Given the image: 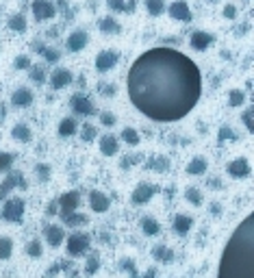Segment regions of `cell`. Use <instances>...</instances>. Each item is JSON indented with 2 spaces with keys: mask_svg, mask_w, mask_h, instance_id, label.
I'll return each instance as SVG.
<instances>
[{
  "mask_svg": "<svg viewBox=\"0 0 254 278\" xmlns=\"http://www.w3.org/2000/svg\"><path fill=\"white\" fill-rule=\"evenodd\" d=\"M128 98L154 122H176L198 105L202 76L198 65L169 46L150 48L128 70Z\"/></svg>",
  "mask_w": 254,
  "mask_h": 278,
  "instance_id": "obj_1",
  "label": "cell"
},
{
  "mask_svg": "<svg viewBox=\"0 0 254 278\" xmlns=\"http://www.w3.org/2000/svg\"><path fill=\"white\" fill-rule=\"evenodd\" d=\"M219 278H254V215H248L230 235L219 259Z\"/></svg>",
  "mask_w": 254,
  "mask_h": 278,
  "instance_id": "obj_2",
  "label": "cell"
},
{
  "mask_svg": "<svg viewBox=\"0 0 254 278\" xmlns=\"http://www.w3.org/2000/svg\"><path fill=\"white\" fill-rule=\"evenodd\" d=\"M24 200L20 198V196H7V198L2 200V209H0V217H2L4 222H20L22 217H24Z\"/></svg>",
  "mask_w": 254,
  "mask_h": 278,
  "instance_id": "obj_3",
  "label": "cell"
},
{
  "mask_svg": "<svg viewBox=\"0 0 254 278\" xmlns=\"http://www.w3.org/2000/svg\"><path fill=\"white\" fill-rule=\"evenodd\" d=\"M65 248H68L70 257H83V254L89 252L91 237L87 235V233H72V235L65 239Z\"/></svg>",
  "mask_w": 254,
  "mask_h": 278,
  "instance_id": "obj_4",
  "label": "cell"
},
{
  "mask_svg": "<svg viewBox=\"0 0 254 278\" xmlns=\"http://www.w3.org/2000/svg\"><path fill=\"white\" fill-rule=\"evenodd\" d=\"M15 187H20V189H24L26 187V181H24V174L18 172V170H11L7 176H4V181L0 183V202H2L7 196L13 192Z\"/></svg>",
  "mask_w": 254,
  "mask_h": 278,
  "instance_id": "obj_5",
  "label": "cell"
},
{
  "mask_svg": "<svg viewBox=\"0 0 254 278\" xmlns=\"http://www.w3.org/2000/svg\"><path fill=\"white\" fill-rule=\"evenodd\" d=\"M226 172H228V176L235 178V181H246L252 174V167H250V161H248L246 157H237L235 161H230L228 165H226Z\"/></svg>",
  "mask_w": 254,
  "mask_h": 278,
  "instance_id": "obj_6",
  "label": "cell"
},
{
  "mask_svg": "<svg viewBox=\"0 0 254 278\" xmlns=\"http://www.w3.org/2000/svg\"><path fill=\"white\" fill-rule=\"evenodd\" d=\"M159 192V185L154 183H139L130 194V202L132 204H146L154 198V194Z\"/></svg>",
  "mask_w": 254,
  "mask_h": 278,
  "instance_id": "obj_7",
  "label": "cell"
},
{
  "mask_svg": "<svg viewBox=\"0 0 254 278\" xmlns=\"http://www.w3.org/2000/svg\"><path fill=\"white\" fill-rule=\"evenodd\" d=\"M70 107H72V111H74L76 116H83V118H89V116L96 113L93 102L85 94H74V96H72L70 98Z\"/></svg>",
  "mask_w": 254,
  "mask_h": 278,
  "instance_id": "obj_8",
  "label": "cell"
},
{
  "mask_svg": "<svg viewBox=\"0 0 254 278\" xmlns=\"http://www.w3.org/2000/svg\"><path fill=\"white\" fill-rule=\"evenodd\" d=\"M57 204H59V215H61V217L74 213V211H79L81 194L79 192H65L61 198L57 200Z\"/></svg>",
  "mask_w": 254,
  "mask_h": 278,
  "instance_id": "obj_9",
  "label": "cell"
},
{
  "mask_svg": "<svg viewBox=\"0 0 254 278\" xmlns=\"http://www.w3.org/2000/svg\"><path fill=\"white\" fill-rule=\"evenodd\" d=\"M33 15H35L37 22H48L57 15V7L50 2V0H33Z\"/></svg>",
  "mask_w": 254,
  "mask_h": 278,
  "instance_id": "obj_10",
  "label": "cell"
},
{
  "mask_svg": "<svg viewBox=\"0 0 254 278\" xmlns=\"http://www.w3.org/2000/svg\"><path fill=\"white\" fill-rule=\"evenodd\" d=\"M168 13H169V18L172 20L185 22V24H189V22L193 20V13H191L189 4H187L185 0H174V2L168 7Z\"/></svg>",
  "mask_w": 254,
  "mask_h": 278,
  "instance_id": "obj_11",
  "label": "cell"
},
{
  "mask_svg": "<svg viewBox=\"0 0 254 278\" xmlns=\"http://www.w3.org/2000/svg\"><path fill=\"white\" fill-rule=\"evenodd\" d=\"M89 43V35H87V31H83V29H76V31H72L70 35H68V41H65V46H68V50L70 52H81L83 48Z\"/></svg>",
  "mask_w": 254,
  "mask_h": 278,
  "instance_id": "obj_12",
  "label": "cell"
},
{
  "mask_svg": "<svg viewBox=\"0 0 254 278\" xmlns=\"http://www.w3.org/2000/svg\"><path fill=\"white\" fill-rule=\"evenodd\" d=\"M118 61H120L118 50H102V52H98V57H96V70L98 72H109Z\"/></svg>",
  "mask_w": 254,
  "mask_h": 278,
  "instance_id": "obj_13",
  "label": "cell"
},
{
  "mask_svg": "<svg viewBox=\"0 0 254 278\" xmlns=\"http://www.w3.org/2000/svg\"><path fill=\"white\" fill-rule=\"evenodd\" d=\"M89 206L93 213H107L109 206H111V200H109L107 194L93 189V192H89Z\"/></svg>",
  "mask_w": 254,
  "mask_h": 278,
  "instance_id": "obj_14",
  "label": "cell"
},
{
  "mask_svg": "<svg viewBox=\"0 0 254 278\" xmlns=\"http://www.w3.org/2000/svg\"><path fill=\"white\" fill-rule=\"evenodd\" d=\"M43 237H46V243L50 248H59L65 239V231H63V226L48 224L46 228H43Z\"/></svg>",
  "mask_w": 254,
  "mask_h": 278,
  "instance_id": "obj_15",
  "label": "cell"
},
{
  "mask_svg": "<svg viewBox=\"0 0 254 278\" xmlns=\"http://www.w3.org/2000/svg\"><path fill=\"white\" fill-rule=\"evenodd\" d=\"M213 40H215V37H213L209 31H193V33H191V40H189V43H191L193 50L204 52V50H207V48L213 43Z\"/></svg>",
  "mask_w": 254,
  "mask_h": 278,
  "instance_id": "obj_16",
  "label": "cell"
},
{
  "mask_svg": "<svg viewBox=\"0 0 254 278\" xmlns=\"http://www.w3.org/2000/svg\"><path fill=\"white\" fill-rule=\"evenodd\" d=\"M72 80H74V76H72V70H68V68H57L50 74V87L52 89H63V87H68Z\"/></svg>",
  "mask_w": 254,
  "mask_h": 278,
  "instance_id": "obj_17",
  "label": "cell"
},
{
  "mask_svg": "<svg viewBox=\"0 0 254 278\" xmlns=\"http://www.w3.org/2000/svg\"><path fill=\"white\" fill-rule=\"evenodd\" d=\"M11 105H13L15 109H29L33 105V91L26 89V87L15 89L13 96H11Z\"/></svg>",
  "mask_w": 254,
  "mask_h": 278,
  "instance_id": "obj_18",
  "label": "cell"
},
{
  "mask_svg": "<svg viewBox=\"0 0 254 278\" xmlns=\"http://www.w3.org/2000/svg\"><path fill=\"white\" fill-rule=\"evenodd\" d=\"M120 150V139L115 135H102L100 137V152L104 157H115Z\"/></svg>",
  "mask_w": 254,
  "mask_h": 278,
  "instance_id": "obj_19",
  "label": "cell"
},
{
  "mask_svg": "<svg viewBox=\"0 0 254 278\" xmlns=\"http://www.w3.org/2000/svg\"><path fill=\"white\" fill-rule=\"evenodd\" d=\"M207 170H209V161L200 155L193 157L189 161V165H187V174L189 176H202V174H207Z\"/></svg>",
  "mask_w": 254,
  "mask_h": 278,
  "instance_id": "obj_20",
  "label": "cell"
},
{
  "mask_svg": "<svg viewBox=\"0 0 254 278\" xmlns=\"http://www.w3.org/2000/svg\"><path fill=\"white\" fill-rule=\"evenodd\" d=\"M191 226H193V217L191 215H185V213H178L174 217V231H176V235H187V233L191 231Z\"/></svg>",
  "mask_w": 254,
  "mask_h": 278,
  "instance_id": "obj_21",
  "label": "cell"
},
{
  "mask_svg": "<svg viewBox=\"0 0 254 278\" xmlns=\"http://www.w3.org/2000/svg\"><path fill=\"white\" fill-rule=\"evenodd\" d=\"M139 226H141L143 235H148V237H157L159 233H161V224H159V220H154V217H150V215L141 217Z\"/></svg>",
  "mask_w": 254,
  "mask_h": 278,
  "instance_id": "obj_22",
  "label": "cell"
},
{
  "mask_svg": "<svg viewBox=\"0 0 254 278\" xmlns=\"http://www.w3.org/2000/svg\"><path fill=\"white\" fill-rule=\"evenodd\" d=\"M11 137H13L18 144H29V141L33 139V133H31V128L26 126V124H15L13 128H11Z\"/></svg>",
  "mask_w": 254,
  "mask_h": 278,
  "instance_id": "obj_23",
  "label": "cell"
},
{
  "mask_svg": "<svg viewBox=\"0 0 254 278\" xmlns=\"http://www.w3.org/2000/svg\"><path fill=\"white\" fill-rule=\"evenodd\" d=\"M98 29H100L102 35H118L120 31H122V26H120V22L115 18H102L100 22H98Z\"/></svg>",
  "mask_w": 254,
  "mask_h": 278,
  "instance_id": "obj_24",
  "label": "cell"
},
{
  "mask_svg": "<svg viewBox=\"0 0 254 278\" xmlns=\"http://www.w3.org/2000/svg\"><path fill=\"white\" fill-rule=\"evenodd\" d=\"M152 257H154V261H159V263L169 265L174 261V250L168 248L165 243H161V246H157V248L152 250Z\"/></svg>",
  "mask_w": 254,
  "mask_h": 278,
  "instance_id": "obj_25",
  "label": "cell"
},
{
  "mask_svg": "<svg viewBox=\"0 0 254 278\" xmlns=\"http://www.w3.org/2000/svg\"><path fill=\"white\" fill-rule=\"evenodd\" d=\"M76 130H79V124L74 118H63L59 122V135L61 137H72V135H76Z\"/></svg>",
  "mask_w": 254,
  "mask_h": 278,
  "instance_id": "obj_26",
  "label": "cell"
},
{
  "mask_svg": "<svg viewBox=\"0 0 254 278\" xmlns=\"http://www.w3.org/2000/svg\"><path fill=\"white\" fill-rule=\"evenodd\" d=\"M61 220H63V224H65V226H70V228H79V226H83V224H87V222H89V217H87L85 213H79V211H74V213L65 215V217H61Z\"/></svg>",
  "mask_w": 254,
  "mask_h": 278,
  "instance_id": "obj_27",
  "label": "cell"
},
{
  "mask_svg": "<svg viewBox=\"0 0 254 278\" xmlns=\"http://www.w3.org/2000/svg\"><path fill=\"white\" fill-rule=\"evenodd\" d=\"M226 141H239V135H237L228 124L219 126V130H217V144H226Z\"/></svg>",
  "mask_w": 254,
  "mask_h": 278,
  "instance_id": "obj_28",
  "label": "cell"
},
{
  "mask_svg": "<svg viewBox=\"0 0 254 278\" xmlns=\"http://www.w3.org/2000/svg\"><path fill=\"white\" fill-rule=\"evenodd\" d=\"M37 50H40V57H42V59H46L48 63H57L59 59H61V52H59L57 48H50V46H40Z\"/></svg>",
  "mask_w": 254,
  "mask_h": 278,
  "instance_id": "obj_29",
  "label": "cell"
},
{
  "mask_svg": "<svg viewBox=\"0 0 254 278\" xmlns=\"http://www.w3.org/2000/svg\"><path fill=\"white\" fill-rule=\"evenodd\" d=\"M244 105H246V91L230 89V94H228V107L239 109V107H244Z\"/></svg>",
  "mask_w": 254,
  "mask_h": 278,
  "instance_id": "obj_30",
  "label": "cell"
},
{
  "mask_svg": "<svg viewBox=\"0 0 254 278\" xmlns=\"http://www.w3.org/2000/svg\"><path fill=\"white\" fill-rule=\"evenodd\" d=\"M185 200H187V202H191L193 206H202V202H204L202 192L198 187H187L185 189Z\"/></svg>",
  "mask_w": 254,
  "mask_h": 278,
  "instance_id": "obj_31",
  "label": "cell"
},
{
  "mask_svg": "<svg viewBox=\"0 0 254 278\" xmlns=\"http://www.w3.org/2000/svg\"><path fill=\"white\" fill-rule=\"evenodd\" d=\"M13 254V239L11 237H0V261H7Z\"/></svg>",
  "mask_w": 254,
  "mask_h": 278,
  "instance_id": "obj_32",
  "label": "cell"
},
{
  "mask_svg": "<svg viewBox=\"0 0 254 278\" xmlns=\"http://www.w3.org/2000/svg\"><path fill=\"white\" fill-rule=\"evenodd\" d=\"M120 139L124 141V144H128V146H137L141 141V137H139V133H137L135 128H130V126H126L124 130H122V135H120Z\"/></svg>",
  "mask_w": 254,
  "mask_h": 278,
  "instance_id": "obj_33",
  "label": "cell"
},
{
  "mask_svg": "<svg viewBox=\"0 0 254 278\" xmlns=\"http://www.w3.org/2000/svg\"><path fill=\"white\" fill-rule=\"evenodd\" d=\"M7 26H9L11 31H15V33H22V31H26V18H24V13H15L13 18H9Z\"/></svg>",
  "mask_w": 254,
  "mask_h": 278,
  "instance_id": "obj_34",
  "label": "cell"
},
{
  "mask_svg": "<svg viewBox=\"0 0 254 278\" xmlns=\"http://www.w3.org/2000/svg\"><path fill=\"white\" fill-rule=\"evenodd\" d=\"M100 270V254L98 252H93V254H89L87 257V261H85V274H96V272Z\"/></svg>",
  "mask_w": 254,
  "mask_h": 278,
  "instance_id": "obj_35",
  "label": "cell"
},
{
  "mask_svg": "<svg viewBox=\"0 0 254 278\" xmlns=\"http://www.w3.org/2000/svg\"><path fill=\"white\" fill-rule=\"evenodd\" d=\"M15 157H18L15 152H4V150H0V174L11 170V165H13Z\"/></svg>",
  "mask_w": 254,
  "mask_h": 278,
  "instance_id": "obj_36",
  "label": "cell"
},
{
  "mask_svg": "<svg viewBox=\"0 0 254 278\" xmlns=\"http://www.w3.org/2000/svg\"><path fill=\"white\" fill-rule=\"evenodd\" d=\"M29 79L33 80V83L42 85L43 80H46V70L40 68V65H31V68H29Z\"/></svg>",
  "mask_w": 254,
  "mask_h": 278,
  "instance_id": "obj_37",
  "label": "cell"
},
{
  "mask_svg": "<svg viewBox=\"0 0 254 278\" xmlns=\"http://www.w3.org/2000/svg\"><path fill=\"white\" fill-rule=\"evenodd\" d=\"M98 137V128L93 126V124H83L81 128V139L85 141V144H89V141H93Z\"/></svg>",
  "mask_w": 254,
  "mask_h": 278,
  "instance_id": "obj_38",
  "label": "cell"
},
{
  "mask_svg": "<svg viewBox=\"0 0 254 278\" xmlns=\"http://www.w3.org/2000/svg\"><path fill=\"white\" fill-rule=\"evenodd\" d=\"M146 9L150 15H161L165 11V0H146Z\"/></svg>",
  "mask_w": 254,
  "mask_h": 278,
  "instance_id": "obj_39",
  "label": "cell"
},
{
  "mask_svg": "<svg viewBox=\"0 0 254 278\" xmlns=\"http://www.w3.org/2000/svg\"><path fill=\"white\" fill-rule=\"evenodd\" d=\"M42 252H43V248H42L40 239H31V241L26 243V254H29V257L37 259V257H42Z\"/></svg>",
  "mask_w": 254,
  "mask_h": 278,
  "instance_id": "obj_40",
  "label": "cell"
},
{
  "mask_svg": "<svg viewBox=\"0 0 254 278\" xmlns=\"http://www.w3.org/2000/svg\"><path fill=\"white\" fill-rule=\"evenodd\" d=\"M35 174H37V178H40V181H48V178H50V174H52V167L48 165V163H37V165H35Z\"/></svg>",
  "mask_w": 254,
  "mask_h": 278,
  "instance_id": "obj_41",
  "label": "cell"
},
{
  "mask_svg": "<svg viewBox=\"0 0 254 278\" xmlns=\"http://www.w3.org/2000/svg\"><path fill=\"white\" fill-rule=\"evenodd\" d=\"M120 270L126 272V274H130V276H137L135 259H122V261H120Z\"/></svg>",
  "mask_w": 254,
  "mask_h": 278,
  "instance_id": "obj_42",
  "label": "cell"
},
{
  "mask_svg": "<svg viewBox=\"0 0 254 278\" xmlns=\"http://www.w3.org/2000/svg\"><path fill=\"white\" fill-rule=\"evenodd\" d=\"M13 68H15V70H29V68H31V59H29V54H20V57H15Z\"/></svg>",
  "mask_w": 254,
  "mask_h": 278,
  "instance_id": "obj_43",
  "label": "cell"
},
{
  "mask_svg": "<svg viewBox=\"0 0 254 278\" xmlns=\"http://www.w3.org/2000/svg\"><path fill=\"white\" fill-rule=\"evenodd\" d=\"M115 122H118V118H115L113 113H109V111H102L100 113V124H102V126L111 128V126H115Z\"/></svg>",
  "mask_w": 254,
  "mask_h": 278,
  "instance_id": "obj_44",
  "label": "cell"
},
{
  "mask_svg": "<svg viewBox=\"0 0 254 278\" xmlns=\"http://www.w3.org/2000/svg\"><path fill=\"white\" fill-rule=\"evenodd\" d=\"M252 116H254L252 107H250V109H246V111H244V116H241V122L246 124V128L250 130V133H252V130H254V122H252Z\"/></svg>",
  "mask_w": 254,
  "mask_h": 278,
  "instance_id": "obj_45",
  "label": "cell"
},
{
  "mask_svg": "<svg viewBox=\"0 0 254 278\" xmlns=\"http://www.w3.org/2000/svg\"><path fill=\"white\" fill-rule=\"evenodd\" d=\"M148 167H157V170H168L169 167V161L161 159V157H157V161H148Z\"/></svg>",
  "mask_w": 254,
  "mask_h": 278,
  "instance_id": "obj_46",
  "label": "cell"
},
{
  "mask_svg": "<svg viewBox=\"0 0 254 278\" xmlns=\"http://www.w3.org/2000/svg\"><path fill=\"white\" fill-rule=\"evenodd\" d=\"M224 18L226 20H235L237 18V7L235 4H226L224 7Z\"/></svg>",
  "mask_w": 254,
  "mask_h": 278,
  "instance_id": "obj_47",
  "label": "cell"
},
{
  "mask_svg": "<svg viewBox=\"0 0 254 278\" xmlns=\"http://www.w3.org/2000/svg\"><path fill=\"white\" fill-rule=\"evenodd\" d=\"M107 7L111 11H124V0H107Z\"/></svg>",
  "mask_w": 254,
  "mask_h": 278,
  "instance_id": "obj_48",
  "label": "cell"
},
{
  "mask_svg": "<svg viewBox=\"0 0 254 278\" xmlns=\"http://www.w3.org/2000/svg\"><path fill=\"white\" fill-rule=\"evenodd\" d=\"M115 91H118V87H113V85H109V83H102L100 85V94H104V96H113Z\"/></svg>",
  "mask_w": 254,
  "mask_h": 278,
  "instance_id": "obj_49",
  "label": "cell"
},
{
  "mask_svg": "<svg viewBox=\"0 0 254 278\" xmlns=\"http://www.w3.org/2000/svg\"><path fill=\"white\" fill-rule=\"evenodd\" d=\"M137 9V0H124V11L126 13H132Z\"/></svg>",
  "mask_w": 254,
  "mask_h": 278,
  "instance_id": "obj_50",
  "label": "cell"
},
{
  "mask_svg": "<svg viewBox=\"0 0 254 278\" xmlns=\"http://www.w3.org/2000/svg\"><path fill=\"white\" fill-rule=\"evenodd\" d=\"M46 215H59V204H57V202H50V204H48Z\"/></svg>",
  "mask_w": 254,
  "mask_h": 278,
  "instance_id": "obj_51",
  "label": "cell"
},
{
  "mask_svg": "<svg viewBox=\"0 0 254 278\" xmlns=\"http://www.w3.org/2000/svg\"><path fill=\"white\" fill-rule=\"evenodd\" d=\"M211 215H222V204L213 202V204H211Z\"/></svg>",
  "mask_w": 254,
  "mask_h": 278,
  "instance_id": "obj_52",
  "label": "cell"
},
{
  "mask_svg": "<svg viewBox=\"0 0 254 278\" xmlns=\"http://www.w3.org/2000/svg\"><path fill=\"white\" fill-rule=\"evenodd\" d=\"M146 276H148V278H150V276H157V270H154V268H150V270L146 272Z\"/></svg>",
  "mask_w": 254,
  "mask_h": 278,
  "instance_id": "obj_53",
  "label": "cell"
},
{
  "mask_svg": "<svg viewBox=\"0 0 254 278\" xmlns=\"http://www.w3.org/2000/svg\"><path fill=\"white\" fill-rule=\"evenodd\" d=\"M207 2H211V4H213V2H217V0H207Z\"/></svg>",
  "mask_w": 254,
  "mask_h": 278,
  "instance_id": "obj_54",
  "label": "cell"
}]
</instances>
